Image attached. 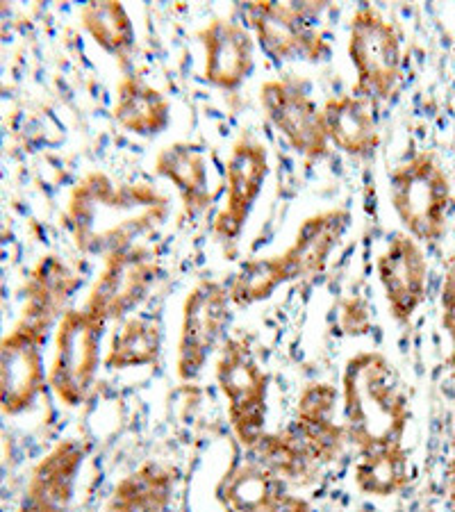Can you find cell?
Segmentation results:
<instances>
[{"label": "cell", "mask_w": 455, "mask_h": 512, "mask_svg": "<svg viewBox=\"0 0 455 512\" xmlns=\"http://www.w3.org/2000/svg\"><path fill=\"white\" fill-rule=\"evenodd\" d=\"M446 503H449V512H455V433L451 442L449 467H446Z\"/></svg>", "instance_id": "4dcf8cb0"}, {"label": "cell", "mask_w": 455, "mask_h": 512, "mask_svg": "<svg viewBox=\"0 0 455 512\" xmlns=\"http://www.w3.org/2000/svg\"><path fill=\"white\" fill-rule=\"evenodd\" d=\"M160 276V262L148 246H128L107 255L82 308L105 324H121L148 299Z\"/></svg>", "instance_id": "9c48e42d"}, {"label": "cell", "mask_w": 455, "mask_h": 512, "mask_svg": "<svg viewBox=\"0 0 455 512\" xmlns=\"http://www.w3.org/2000/svg\"><path fill=\"white\" fill-rule=\"evenodd\" d=\"M248 453L283 483H308L321 469L319 462L299 440V435L289 426L283 431L264 433Z\"/></svg>", "instance_id": "484cf974"}, {"label": "cell", "mask_w": 455, "mask_h": 512, "mask_svg": "<svg viewBox=\"0 0 455 512\" xmlns=\"http://www.w3.org/2000/svg\"><path fill=\"white\" fill-rule=\"evenodd\" d=\"M112 117L130 135L153 139L171 126V101L135 71H123L114 92Z\"/></svg>", "instance_id": "44dd1931"}, {"label": "cell", "mask_w": 455, "mask_h": 512, "mask_svg": "<svg viewBox=\"0 0 455 512\" xmlns=\"http://www.w3.org/2000/svg\"><path fill=\"white\" fill-rule=\"evenodd\" d=\"M80 26L107 55L126 66L137 46V30L119 0H91L80 7Z\"/></svg>", "instance_id": "cb8c5ba5"}, {"label": "cell", "mask_w": 455, "mask_h": 512, "mask_svg": "<svg viewBox=\"0 0 455 512\" xmlns=\"http://www.w3.org/2000/svg\"><path fill=\"white\" fill-rule=\"evenodd\" d=\"M428 258L408 233H394L376 258V274L387 310L399 326H408L428 296Z\"/></svg>", "instance_id": "4fadbf2b"}, {"label": "cell", "mask_w": 455, "mask_h": 512, "mask_svg": "<svg viewBox=\"0 0 455 512\" xmlns=\"http://www.w3.org/2000/svg\"><path fill=\"white\" fill-rule=\"evenodd\" d=\"M153 169L157 176L176 189L187 217L194 219L212 205L208 153L201 144L176 139V142L162 146L155 155Z\"/></svg>", "instance_id": "ffe728a7"}, {"label": "cell", "mask_w": 455, "mask_h": 512, "mask_svg": "<svg viewBox=\"0 0 455 512\" xmlns=\"http://www.w3.org/2000/svg\"><path fill=\"white\" fill-rule=\"evenodd\" d=\"M171 214L167 194L148 183H123L105 171H89L71 187L64 224L78 251L107 255L135 246Z\"/></svg>", "instance_id": "6da1fadb"}, {"label": "cell", "mask_w": 455, "mask_h": 512, "mask_svg": "<svg viewBox=\"0 0 455 512\" xmlns=\"http://www.w3.org/2000/svg\"><path fill=\"white\" fill-rule=\"evenodd\" d=\"M203 46V80L221 92H237L255 71L258 41L248 26L226 16H214L198 30Z\"/></svg>", "instance_id": "5bb4252c"}, {"label": "cell", "mask_w": 455, "mask_h": 512, "mask_svg": "<svg viewBox=\"0 0 455 512\" xmlns=\"http://www.w3.org/2000/svg\"><path fill=\"white\" fill-rule=\"evenodd\" d=\"M440 324L451 344L449 367L455 369V258L444 271V280L440 289Z\"/></svg>", "instance_id": "f1b7e54d"}, {"label": "cell", "mask_w": 455, "mask_h": 512, "mask_svg": "<svg viewBox=\"0 0 455 512\" xmlns=\"http://www.w3.org/2000/svg\"><path fill=\"white\" fill-rule=\"evenodd\" d=\"M339 390L326 381L308 383L299 394L294 410V421L289 428L299 435L305 449L312 453V458L319 462V467H326L342 456L349 442L344 421H337Z\"/></svg>", "instance_id": "9a60e30c"}, {"label": "cell", "mask_w": 455, "mask_h": 512, "mask_svg": "<svg viewBox=\"0 0 455 512\" xmlns=\"http://www.w3.org/2000/svg\"><path fill=\"white\" fill-rule=\"evenodd\" d=\"M46 340V335L19 321L0 337V410L5 415H23L44 394L48 385Z\"/></svg>", "instance_id": "7c38bea8"}, {"label": "cell", "mask_w": 455, "mask_h": 512, "mask_svg": "<svg viewBox=\"0 0 455 512\" xmlns=\"http://www.w3.org/2000/svg\"><path fill=\"white\" fill-rule=\"evenodd\" d=\"M285 494V483L258 460L237 462L219 483V499L230 512H264Z\"/></svg>", "instance_id": "603a6c76"}, {"label": "cell", "mask_w": 455, "mask_h": 512, "mask_svg": "<svg viewBox=\"0 0 455 512\" xmlns=\"http://www.w3.org/2000/svg\"><path fill=\"white\" fill-rule=\"evenodd\" d=\"M162 328L148 317H128L110 337L103 365L112 371L157 367L162 358Z\"/></svg>", "instance_id": "d4e9b609"}, {"label": "cell", "mask_w": 455, "mask_h": 512, "mask_svg": "<svg viewBox=\"0 0 455 512\" xmlns=\"http://www.w3.org/2000/svg\"><path fill=\"white\" fill-rule=\"evenodd\" d=\"M390 201L403 233L421 246H435L446 235L453 203L449 173L435 153L419 151L390 173Z\"/></svg>", "instance_id": "3957f363"}, {"label": "cell", "mask_w": 455, "mask_h": 512, "mask_svg": "<svg viewBox=\"0 0 455 512\" xmlns=\"http://www.w3.org/2000/svg\"><path fill=\"white\" fill-rule=\"evenodd\" d=\"M214 378L226 399L230 428L248 451L267 433L269 371L244 337H228L217 353Z\"/></svg>", "instance_id": "5b68a950"}, {"label": "cell", "mask_w": 455, "mask_h": 512, "mask_svg": "<svg viewBox=\"0 0 455 512\" xmlns=\"http://www.w3.org/2000/svg\"><path fill=\"white\" fill-rule=\"evenodd\" d=\"M107 324L85 308H71L55 326L48 387L66 408H78L94 390L103 365Z\"/></svg>", "instance_id": "8992f818"}, {"label": "cell", "mask_w": 455, "mask_h": 512, "mask_svg": "<svg viewBox=\"0 0 455 512\" xmlns=\"http://www.w3.org/2000/svg\"><path fill=\"white\" fill-rule=\"evenodd\" d=\"M233 319V301L228 285L217 278H203L189 289L182 301V315L176 344V376L182 383H194L214 353L228 340Z\"/></svg>", "instance_id": "ba28073f"}, {"label": "cell", "mask_w": 455, "mask_h": 512, "mask_svg": "<svg viewBox=\"0 0 455 512\" xmlns=\"http://www.w3.org/2000/svg\"><path fill=\"white\" fill-rule=\"evenodd\" d=\"M80 283V276L62 258L44 255L30 271L28 283L23 287L19 324L46 337L51 335L66 310H71L69 301L80 289Z\"/></svg>", "instance_id": "e0dca14e"}, {"label": "cell", "mask_w": 455, "mask_h": 512, "mask_svg": "<svg viewBox=\"0 0 455 512\" xmlns=\"http://www.w3.org/2000/svg\"><path fill=\"white\" fill-rule=\"evenodd\" d=\"M264 117L287 139V144L308 160H326L330 142L326 137L321 107L301 82L294 78H271L260 87Z\"/></svg>", "instance_id": "30bf717a"}, {"label": "cell", "mask_w": 455, "mask_h": 512, "mask_svg": "<svg viewBox=\"0 0 455 512\" xmlns=\"http://www.w3.org/2000/svg\"><path fill=\"white\" fill-rule=\"evenodd\" d=\"M226 285L233 305L248 308L271 299L280 287L287 285V276L278 255H264V258L244 260Z\"/></svg>", "instance_id": "83f0119b"}, {"label": "cell", "mask_w": 455, "mask_h": 512, "mask_svg": "<svg viewBox=\"0 0 455 512\" xmlns=\"http://www.w3.org/2000/svg\"><path fill=\"white\" fill-rule=\"evenodd\" d=\"M426 512H433V510H426Z\"/></svg>", "instance_id": "d6a6232c"}, {"label": "cell", "mask_w": 455, "mask_h": 512, "mask_svg": "<svg viewBox=\"0 0 455 512\" xmlns=\"http://www.w3.org/2000/svg\"><path fill=\"white\" fill-rule=\"evenodd\" d=\"M269 151L253 132H242L230 146L226 160V198L214 219V233L235 242L258 203L269 178Z\"/></svg>", "instance_id": "8fae6325"}, {"label": "cell", "mask_w": 455, "mask_h": 512, "mask_svg": "<svg viewBox=\"0 0 455 512\" xmlns=\"http://www.w3.org/2000/svg\"><path fill=\"white\" fill-rule=\"evenodd\" d=\"M324 5L308 3H246L242 12L248 30L253 32L262 53L271 62H308L321 64L333 55V44L319 28H314V16Z\"/></svg>", "instance_id": "52a82bcc"}, {"label": "cell", "mask_w": 455, "mask_h": 512, "mask_svg": "<svg viewBox=\"0 0 455 512\" xmlns=\"http://www.w3.org/2000/svg\"><path fill=\"white\" fill-rule=\"evenodd\" d=\"M355 487L374 499H390L410 483V456L403 444L360 453L353 472Z\"/></svg>", "instance_id": "4316f807"}, {"label": "cell", "mask_w": 455, "mask_h": 512, "mask_svg": "<svg viewBox=\"0 0 455 512\" xmlns=\"http://www.w3.org/2000/svg\"><path fill=\"white\" fill-rule=\"evenodd\" d=\"M264 512H314L312 503L308 499L299 497V494L285 492L273 506H269Z\"/></svg>", "instance_id": "f546056e"}, {"label": "cell", "mask_w": 455, "mask_h": 512, "mask_svg": "<svg viewBox=\"0 0 455 512\" xmlns=\"http://www.w3.org/2000/svg\"><path fill=\"white\" fill-rule=\"evenodd\" d=\"M346 53L355 69L353 94L387 103L403 78V37L399 26L374 5H360L349 23Z\"/></svg>", "instance_id": "277c9868"}, {"label": "cell", "mask_w": 455, "mask_h": 512, "mask_svg": "<svg viewBox=\"0 0 455 512\" xmlns=\"http://www.w3.org/2000/svg\"><path fill=\"white\" fill-rule=\"evenodd\" d=\"M351 221L353 214L346 208H330L305 217L292 244L278 253L287 283L324 274L346 230L351 228Z\"/></svg>", "instance_id": "2e32d148"}, {"label": "cell", "mask_w": 455, "mask_h": 512, "mask_svg": "<svg viewBox=\"0 0 455 512\" xmlns=\"http://www.w3.org/2000/svg\"><path fill=\"white\" fill-rule=\"evenodd\" d=\"M330 146L355 160L374 158L380 148L376 105L358 94H339L321 105Z\"/></svg>", "instance_id": "d6986e66"}, {"label": "cell", "mask_w": 455, "mask_h": 512, "mask_svg": "<svg viewBox=\"0 0 455 512\" xmlns=\"http://www.w3.org/2000/svg\"><path fill=\"white\" fill-rule=\"evenodd\" d=\"M344 428L360 453L403 444L410 401L387 355L360 351L346 360L339 385Z\"/></svg>", "instance_id": "7a4b0ae2"}, {"label": "cell", "mask_w": 455, "mask_h": 512, "mask_svg": "<svg viewBox=\"0 0 455 512\" xmlns=\"http://www.w3.org/2000/svg\"><path fill=\"white\" fill-rule=\"evenodd\" d=\"M176 485V469L148 460L112 487L105 512H169Z\"/></svg>", "instance_id": "7402d4cb"}, {"label": "cell", "mask_w": 455, "mask_h": 512, "mask_svg": "<svg viewBox=\"0 0 455 512\" xmlns=\"http://www.w3.org/2000/svg\"><path fill=\"white\" fill-rule=\"evenodd\" d=\"M360 512H371V510H360Z\"/></svg>", "instance_id": "1f68e13d"}, {"label": "cell", "mask_w": 455, "mask_h": 512, "mask_svg": "<svg viewBox=\"0 0 455 512\" xmlns=\"http://www.w3.org/2000/svg\"><path fill=\"white\" fill-rule=\"evenodd\" d=\"M85 465V447L78 440H62L32 469L19 512H66L76 494Z\"/></svg>", "instance_id": "ac0fdd59"}]
</instances>
